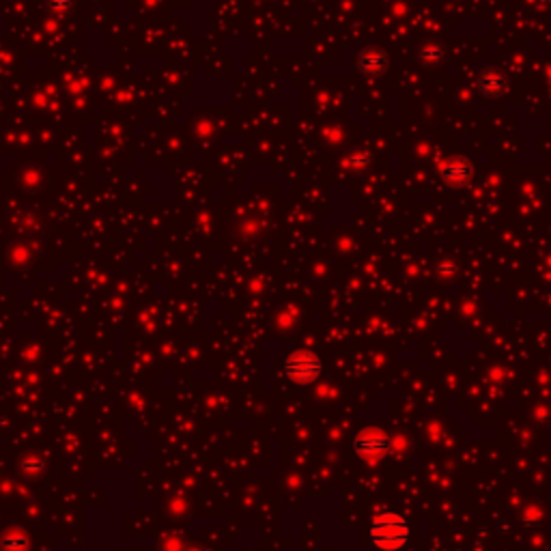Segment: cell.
<instances>
[{
	"label": "cell",
	"mask_w": 551,
	"mask_h": 551,
	"mask_svg": "<svg viewBox=\"0 0 551 551\" xmlns=\"http://www.w3.org/2000/svg\"><path fill=\"white\" fill-rule=\"evenodd\" d=\"M390 435L381 429H375V427H366V429H360L354 437V452L368 461V463H375L384 459L388 452H390Z\"/></svg>",
	"instance_id": "7a4b0ae2"
},
{
	"label": "cell",
	"mask_w": 551,
	"mask_h": 551,
	"mask_svg": "<svg viewBox=\"0 0 551 551\" xmlns=\"http://www.w3.org/2000/svg\"><path fill=\"white\" fill-rule=\"evenodd\" d=\"M0 549L3 551H26L28 538L22 530H17V527H11V530H7L3 536H0Z\"/></svg>",
	"instance_id": "277c9868"
},
{
	"label": "cell",
	"mask_w": 551,
	"mask_h": 551,
	"mask_svg": "<svg viewBox=\"0 0 551 551\" xmlns=\"http://www.w3.org/2000/svg\"><path fill=\"white\" fill-rule=\"evenodd\" d=\"M368 534L379 551H399L409 543V523L399 513L384 511L372 517Z\"/></svg>",
	"instance_id": "6da1fadb"
},
{
	"label": "cell",
	"mask_w": 551,
	"mask_h": 551,
	"mask_svg": "<svg viewBox=\"0 0 551 551\" xmlns=\"http://www.w3.org/2000/svg\"><path fill=\"white\" fill-rule=\"evenodd\" d=\"M19 468H22V472L28 474V476H37V474L43 472V461H41L37 454H31V457H26V459H22Z\"/></svg>",
	"instance_id": "5b68a950"
},
{
	"label": "cell",
	"mask_w": 551,
	"mask_h": 551,
	"mask_svg": "<svg viewBox=\"0 0 551 551\" xmlns=\"http://www.w3.org/2000/svg\"><path fill=\"white\" fill-rule=\"evenodd\" d=\"M284 372L293 384L308 386L321 375V360L311 351H293L284 360Z\"/></svg>",
	"instance_id": "3957f363"
}]
</instances>
